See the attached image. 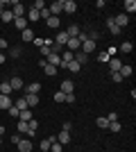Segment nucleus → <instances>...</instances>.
I'll list each match as a JSON object with an SVG mask.
<instances>
[{"mask_svg": "<svg viewBox=\"0 0 136 152\" xmlns=\"http://www.w3.org/2000/svg\"><path fill=\"white\" fill-rule=\"evenodd\" d=\"M71 129H73V125H71L68 121H66V123H64V132H71Z\"/></svg>", "mask_w": 136, "mask_h": 152, "instance_id": "obj_51", "label": "nucleus"}, {"mask_svg": "<svg viewBox=\"0 0 136 152\" xmlns=\"http://www.w3.org/2000/svg\"><path fill=\"white\" fill-rule=\"evenodd\" d=\"M34 9H36V12H39V9H43V7H48V5H45V2H43V0H36V2H34Z\"/></svg>", "mask_w": 136, "mask_h": 152, "instance_id": "obj_42", "label": "nucleus"}, {"mask_svg": "<svg viewBox=\"0 0 136 152\" xmlns=\"http://www.w3.org/2000/svg\"><path fill=\"white\" fill-rule=\"evenodd\" d=\"M0 143H2V136H0Z\"/></svg>", "mask_w": 136, "mask_h": 152, "instance_id": "obj_55", "label": "nucleus"}, {"mask_svg": "<svg viewBox=\"0 0 136 152\" xmlns=\"http://www.w3.org/2000/svg\"><path fill=\"white\" fill-rule=\"evenodd\" d=\"M18 132H20V134H27V123L18 121Z\"/></svg>", "mask_w": 136, "mask_h": 152, "instance_id": "obj_39", "label": "nucleus"}, {"mask_svg": "<svg viewBox=\"0 0 136 152\" xmlns=\"http://www.w3.org/2000/svg\"><path fill=\"white\" fill-rule=\"evenodd\" d=\"M79 50L84 52V55H91V52L95 50V41H91V39H89V41H84V43H82V48H79Z\"/></svg>", "mask_w": 136, "mask_h": 152, "instance_id": "obj_8", "label": "nucleus"}, {"mask_svg": "<svg viewBox=\"0 0 136 152\" xmlns=\"http://www.w3.org/2000/svg\"><path fill=\"white\" fill-rule=\"evenodd\" d=\"M23 98H25V102H27V107H30V109H32V107H36V104H39V95L25 93V95H23Z\"/></svg>", "mask_w": 136, "mask_h": 152, "instance_id": "obj_10", "label": "nucleus"}, {"mask_svg": "<svg viewBox=\"0 0 136 152\" xmlns=\"http://www.w3.org/2000/svg\"><path fill=\"white\" fill-rule=\"evenodd\" d=\"M16 145H18V152H32V148H34L30 139H20Z\"/></svg>", "mask_w": 136, "mask_h": 152, "instance_id": "obj_3", "label": "nucleus"}, {"mask_svg": "<svg viewBox=\"0 0 136 152\" xmlns=\"http://www.w3.org/2000/svg\"><path fill=\"white\" fill-rule=\"evenodd\" d=\"M45 61L50 64V66H55V68H59V66H61V57H59V55H55V52H52V55L45 59Z\"/></svg>", "mask_w": 136, "mask_h": 152, "instance_id": "obj_24", "label": "nucleus"}, {"mask_svg": "<svg viewBox=\"0 0 136 152\" xmlns=\"http://www.w3.org/2000/svg\"><path fill=\"white\" fill-rule=\"evenodd\" d=\"M109 55H107V52H100V55H97V61H104V64H107V61H109Z\"/></svg>", "mask_w": 136, "mask_h": 152, "instance_id": "obj_40", "label": "nucleus"}, {"mask_svg": "<svg viewBox=\"0 0 136 152\" xmlns=\"http://www.w3.org/2000/svg\"><path fill=\"white\" fill-rule=\"evenodd\" d=\"M27 23H30V20H32V23H36V20H41V16H39V12H36V9H34V7H30V9H27Z\"/></svg>", "mask_w": 136, "mask_h": 152, "instance_id": "obj_12", "label": "nucleus"}, {"mask_svg": "<svg viewBox=\"0 0 136 152\" xmlns=\"http://www.w3.org/2000/svg\"><path fill=\"white\" fill-rule=\"evenodd\" d=\"M55 102H66V93L57 91V93H55Z\"/></svg>", "mask_w": 136, "mask_h": 152, "instance_id": "obj_38", "label": "nucleus"}, {"mask_svg": "<svg viewBox=\"0 0 136 152\" xmlns=\"http://www.w3.org/2000/svg\"><path fill=\"white\" fill-rule=\"evenodd\" d=\"M41 55H43L45 59L50 57V55H52V50H50V45H41Z\"/></svg>", "mask_w": 136, "mask_h": 152, "instance_id": "obj_37", "label": "nucleus"}, {"mask_svg": "<svg viewBox=\"0 0 136 152\" xmlns=\"http://www.w3.org/2000/svg\"><path fill=\"white\" fill-rule=\"evenodd\" d=\"M2 12H5V9H2V7H0V16H2Z\"/></svg>", "mask_w": 136, "mask_h": 152, "instance_id": "obj_54", "label": "nucleus"}, {"mask_svg": "<svg viewBox=\"0 0 136 152\" xmlns=\"http://www.w3.org/2000/svg\"><path fill=\"white\" fill-rule=\"evenodd\" d=\"M0 20H2V23H14V14H12V9H5V12H2V16H0Z\"/></svg>", "mask_w": 136, "mask_h": 152, "instance_id": "obj_28", "label": "nucleus"}, {"mask_svg": "<svg viewBox=\"0 0 136 152\" xmlns=\"http://www.w3.org/2000/svg\"><path fill=\"white\" fill-rule=\"evenodd\" d=\"M95 7H97V9H104V7H107V2H104V0H97Z\"/></svg>", "mask_w": 136, "mask_h": 152, "instance_id": "obj_48", "label": "nucleus"}, {"mask_svg": "<svg viewBox=\"0 0 136 152\" xmlns=\"http://www.w3.org/2000/svg\"><path fill=\"white\" fill-rule=\"evenodd\" d=\"M57 141L61 143V145L71 143V132H64V129H61V132H59V136H57Z\"/></svg>", "mask_w": 136, "mask_h": 152, "instance_id": "obj_25", "label": "nucleus"}, {"mask_svg": "<svg viewBox=\"0 0 136 152\" xmlns=\"http://www.w3.org/2000/svg\"><path fill=\"white\" fill-rule=\"evenodd\" d=\"M107 129H109L111 134H118L123 127H120V123H118V121H113V123H109V127H107Z\"/></svg>", "mask_w": 136, "mask_h": 152, "instance_id": "obj_33", "label": "nucleus"}, {"mask_svg": "<svg viewBox=\"0 0 136 152\" xmlns=\"http://www.w3.org/2000/svg\"><path fill=\"white\" fill-rule=\"evenodd\" d=\"M120 75H123V80H127V77H132V73H134V68H132L129 64H123L120 66V70H118Z\"/></svg>", "mask_w": 136, "mask_h": 152, "instance_id": "obj_13", "label": "nucleus"}, {"mask_svg": "<svg viewBox=\"0 0 136 152\" xmlns=\"http://www.w3.org/2000/svg\"><path fill=\"white\" fill-rule=\"evenodd\" d=\"M73 61H77L79 66H84V64L89 61V55H84L82 50H77V52H75V57H73Z\"/></svg>", "mask_w": 136, "mask_h": 152, "instance_id": "obj_15", "label": "nucleus"}, {"mask_svg": "<svg viewBox=\"0 0 136 152\" xmlns=\"http://www.w3.org/2000/svg\"><path fill=\"white\" fill-rule=\"evenodd\" d=\"M113 23L123 30L125 25H129V16H127V14H118V16H113Z\"/></svg>", "mask_w": 136, "mask_h": 152, "instance_id": "obj_2", "label": "nucleus"}, {"mask_svg": "<svg viewBox=\"0 0 136 152\" xmlns=\"http://www.w3.org/2000/svg\"><path fill=\"white\" fill-rule=\"evenodd\" d=\"M14 9H12V14H14V18H23L25 16V7H23V2H14Z\"/></svg>", "mask_w": 136, "mask_h": 152, "instance_id": "obj_4", "label": "nucleus"}, {"mask_svg": "<svg viewBox=\"0 0 136 152\" xmlns=\"http://www.w3.org/2000/svg\"><path fill=\"white\" fill-rule=\"evenodd\" d=\"M52 141H55V136H48V139H43V141H41V150H43V152H50Z\"/></svg>", "mask_w": 136, "mask_h": 152, "instance_id": "obj_29", "label": "nucleus"}, {"mask_svg": "<svg viewBox=\"0 0 136 152\" xmlns=\"http://www.w3.org/2000/svg\"><path fill=\"white\" fill-rule=\"evenodd\" d=\"M48 12H50V16H59V14L64 12V0H55V2L48 7Z\"/></svg>", "mask_w": 136, "mask_h": 152, "instance_id": "obj_1", "label": "nucleus"}, {"mask_svg": "<svg viewBox=\"0 0 136 152\" xmlns=\"http://www.w3.org/2000/svg\"><path fill=\"white\" fill-rule=\"evenodd\" d=\"M64 32L68 34V39H77V37H79V32H82V30H79L77 25H68V27H66Z\"/></svg>", "mask_w": 136, "mask_h": 152, "instance_id": "obj_9", "label": "nucleus"}, {"mask_svg": "<svg viewBox=\"0 0 136 152\" xmlns=\"http://www.w3.org/2000/svg\"><path fill=\"white\" fill-rule=\"evenodd\" d=\"M45 23H48V27H59V25H61V23H59V16H50Z\"/></svg>", "mask_w": 136, "mask_h": 152, "instance_id": "obj_34", "label": "nucleus"}, {"mask_svg": "<svg viewBox=\"0 0 136 152\" xmlns=\"http://www.w3.org/2000/svg\"><path fill=\"white\" fill-rule=\"evenodd\" d=\"M104 52H107V55H109V57H116V52H118V48H116V45H111L109 50H104Z\"/></svg>", "mask_w": 136, "mask_h": 152, "instance_id": "obj_43", "label": "nucleus"}, {"mask_svg": "<svg viewBox=\"0 0 136 152\" xmlns=\"http://www.w3.org/2000/svg\"><path fill=\"white\" fill-rule=\"evenodd\" d=\"M107 121H109V123L118 121V114H116V111H111V114H107Z\"/></svg>", "mask_w": 136, "mask_h": 152, "instance_id": "obj_45", "label": "nucleus"}, {"mask_svg": "<svg viewBox=\"0 0 136 152\" xmlns=\"http://www.w3.org/2000/svg\"><path fill=\"white\" fill-rule=\"evenodd\" d=\"M20 37H23V41H25V43H32L34 39H36V37H34V32H32V27L23 30V32H20Z\"/></svg>", "mask_w": 136, "mask_h": 152, "instance_id": "obj_11", "label": "nucleus"}, {"mask_svg": "<svg viewBox=\"0 0 136 152\" xmlns=\"http://www.w3.org/2000/svg\"><path fill=\"white\" fill-rule=\"evenodd\" d=\"M66 68L71 70V73H79V70H82V66H79L77 61H71V64H68V66H66Z\"/></svg>", "mask_w": 136, "mask_h": 152, "instance_id": "obj_35", "label": "nucleus"}, {"mask_svg": "<svg viewBox=\"0 0 136 152\" xmlns=\"http://www.w3.org/2000/svg\"><path fill=\"white\" fill-rule=\"evenodd\" d=\"M2 134H5V127H2V125H0V136H2Z\"/></svg>", "mask_w": 136, "mask_h": 152, "instance_id": "obj_53", "label": "nucleus"}, {"mask_svg": "<svg viewBox=\"0 0 136 152\" xmlns=\"http://www.w3.org/2000/svg\"><path fill=\"white\" fill-rule=\"evenodd\" d=\"M75 100H77V98H75V93H68V95H66V102H75Z\"/></svg>", "mask_w": 136, "mask_h": 152, "instance_id": "obj_49", "label": "nucleus"}, {"mask_svg": "<svg viewBox=\"0 0 136 152\" xmlns=\"http://www.w3.org/2000/svg\"><path fill=\"white\" fill-rule=\"evenodd\" d=\"M79 48H82L79 39H68V41H66V50H71V52H77Z\"/></svg>", "mask_w": 136, "mask_h": 152, "instance_id": "obj_6", "label": "nucleus"}, {"mask_svg": "<svg viewBox=\"0 0 136 152\" xmlns=\"http://www.w3.org/2000/svg\"><path fill=\"white\" fill-rule=\"evenodd\" d=\"M79 43H84V41H89V34H86V32H79Z\"/></svg>", "mask_w": 136, "mask_h": 152, "instance_id": "obj_47", "label": "nucleus"}, {"mask_svg": "<svg viewBox=\"0 0 136 152\" xmlns=\"http://www.w3.org/2000/svg\"><path fill=\"white\" fill-rule=\"evenodd\" d=\"M7 111H9V116H16V118H18V114H20V111H18L16 107H14V104H12L9 109H7Z\"/></svg>", "mask_w": 136, "mask_h": 152, "instance_id": "obj_44", "label": "nucleus"}, {"mask_svg": "<svg viewBox=\"0 0 136 152\" xmlns=\"http://www.w3.org/2000/svg\"><path fill=\"white\" fill-rule=\"evenodd\" d=\"M18 121H23V123H30V121H34L32 109H25V111H20V114H18Z\"/></svg>", "mask_w": 136, "mask_h": 152, "instance_id": "obj_14", "label": "nucleus"}, {"mask_svg": "<svg viewBox=\"0 0 136 152\" xmlns=\"http://www.w3.org/2000/svg\"><path fill=\"white\" fill-rule=\"evenodd\" d=\"M111 80H113V82H123V75H120V73H111Z\"/></svg>", "mask_w": 136, "mask_h": 152, "instance_id": "obj_46", "label": "nucleus"}, {"mask_svg": "<svg viewBox=\"0 0 136 152\" xmlns=\"http://www.w3.org/2000/svg\"><path fill=\"white\" fill-rule=\"evenodd\" d=\"M107 25H109V32H111V34H113V37H118V34L123 32V30H120V27L116 25V23H113V16H111V18H107Z\"/></svg>", "mask_w": 136, "mask_h": 152, "instance_id": "obj_17", "label": "nucleus"}, {"mask_svg": "<svg viewBox=\"0 0 136 152\" xmlns=\"http://www.w3.org/2000/svg\"><path fill=\"white\" fill-rule=\"evenodd\" d=\"M64 12L66 14H75L77 12V2H75V0H64Z\"/></svg>", "mask_w": 136, "mask_h": 152, "instance_id": "obj_7", "label": "nucleus"}, {"mask_svg": "<svg viewBox=\"0 0 136 152\" xmlns=\"http://www.w3.org/2000/svg\"><path fill=\"white\" fill-rule=\"evenodd\" d=\"M32 43H34V45H39V48H41V45H43V39H41V37H36V39L32 41Z\"/></svg>", "mask_w": 136, "mask_h": 152, "instance_id": "obj_50", "label": "nucleus"}, {"mask_svg": "<svg viewBox=\"0 0 136 152\" xmlns=\"http://www.w3.org/2000/svg\"><path fill=\"white\" fill-rule=\"evenodd\" d=\"M14 107L18 109V111H25V109H30V107H27V102H25V98H16V102H14Z\"/></svg>", "mask_w": 136, "mask_h": 152, "instance_id": "obj_27", "label": "nucleus"}, {"mask_svg": "<svg viewBox=\"0 0 136 152\" xmlns=\"http://www.w3.org/2000/svg\"><path fill=\"white\" fill-rule=\"evenodd\" d=\"M132 50H134V43H132V41H127V43L120 45V52H123V55H129Z\"/></svg>", "mask_w": 136, "mask_h": 152, "instance_id": "obj_32", "label": "nucleus"}, {"mask_svg": "<svg viewBox=\"0 0 136 152\" xmlns=\"http://www.w3.org/2000/svg\"><path fill=\"white\" fill-rule=\"evenodd\" d=\"M12 25H14V27H18L20 32L30 27V25H27V18H25V16H23V18H14V23H12Z\"/></svg>", "mask_w": 136, "mask_h": 152, "instance_id": "obj_19", "label": "nucleus"}, {"mask_svg": "<svg viewBox=\"0 0 136 152\" xmlns=\"http://www.w3.org/2000/svg\"><path fill=\"white\" fill-rule=\"evenodd\" d=\"M109 68H111V73H118V70H120V66H123V61H120V59H116V57H111L109 61Z\"/></svg>", "mask_w": 136, "mask_h": 152, "instance_id": "obj_16", "label": "nucleus"}, {"mask_svg": "<svg viewBox=\"0 0 136 152\" xmlns=\"http://www.w3.org/2000/svg\"><path fill=\"white\" fill-rule=\"evenodd\" d=\"M59 91H61V93H66V95L73 93V91H75V82H73V80H64V82H61V89H59Z\"/></svg>", "mask_w": 136, "mask_h": 152, "instance_id": "obj_5", "label": "nucleus"}, {"mask_svg": "<svg viewBox=\"0 0 136 152\" xmlns=\"http://www.w3.org/2000/svg\"><path fill=\"white\" fill-rule=\"evenodd\" d=\"M9 84H12V91H20L23 89V80H20V77H12Z\"/></svg>", "mask_w": 136, "mask_h": 152, "instance_id": "obj_26", "label": "nucleus"}, {"mask_svg": "<svg viewBox=\"0 0 136 152\" xmlns=\"http://www.w3.org/2000/svg\"><path fill=\"white\" fill-rule=\"evenodd\" d=\"M12 93H14L12 84L7 82V80H5V82H0V95H12Z\"/></svg>", "mask_w": 136, "mask_h": 152, "instance_id": "obj_22", "label": "nucleus"}, {"mask_svg": "<svg viewBox=\"0 0 136 152\" xmlns=\"http://www.w3.org/2000/svg\"><path fill=\"white\" fill-rule=\"evenodd\" d=\"M57 70L59 68H55V66H50V64H45V66H43V73L48 77H55V75H57Z\"/></svg>", "mask_w": 136, "mask_h": 152, "instance_id": "obj_30", "label": "nucleus"}, {"mask_svg": "<svg viewBox=\"0 0 136 152\" xmlns=\"http://www.w3.org/2000/svg\"><path fill=\"white\" fill-rule=\"evenodd\" d=\"M39 91H41V84H39V82H32V84H27V86H25V93L39 95Z\"/></svg>", "mask_w": 136, "mask_h": 152, "instance_id": "obj_18", "label": "nucleus"}, {"mask_svg": "<svg viewBox=\"0 0 136 152\" xmlns=\"http://www.w3.org/2000/svg\"><path fill=\"white\" fill-rule=\"evenodd\" d=\"M95 125L100 127V129H107V127H109V121H107V116H100V118L95 121Z\"/></svg>", "mask_w": 136, "mask_h": 152, "instance_id": "obj_31", "label": "nucleus"}, {"mask_svg": "<svg viewBox=\"0 0 136 152\" xmlns=\"http://www.w3.org/2000/svg\"><path fill=\"white\" fill-rule=\"evenodd\" d=\"M125 12L123 14H127V16H129V14H134L136 12V2H134V0H125Z\"/></svg>", "mask_w": 136, "mask_h": 152, "instance_id": "obj_23", "label": "nucleus"}, {"mask_svg": "<svg viewBox=\"0 0 136 152\" xmlns=\"http://www.w3.org/2000/svg\"><path fill=\"white\" fill-rule=\"evenodd\" d=\"M7 61V57H5V52H0V64H5Z\"/></svg>", "mask_w": 136, "mask_h": 152, "instance_id": "obj_52", "label": "nucleus"}, {"mask_svg": "<svg viewBox=\"0 0 136 152\" xmlns=\"http://www.w3.org/2000/svg\"><path fill=\"white\" fill-rule=\"evenodd\" d=\"M66 41H68V34H66V32H59L57 37H55V43L61 45V48H66Z\"/></svg>", "mask_w": 136, "mask_h": 152, "instance_id": "obj_21", "label": "nucleus"}, {"mask_svg": "<svg viewBox=\"0 0 136 152\" xmlns=\"http://www.w3.org/2000/svg\"><path fill=\"white\" fill-rule=\"evenodd\" d=\"M61 150H64V145H61V143L55 139V141H52V145H50V152H61Z\"/></svg>", "mask_w": 136, "mask_h": 152, "instance_id": "obj_36", "label": "nucleus"}, {"mask_svg": "<svg viewBox=\"0 0 136 152\" xmlns=\"http://www.w3.org/2000/svg\"><path fill=\"white\" fill-rule=\"evenodd\" d=\"M12 104H14V100L9 98V95H0V109H5V111H7Z\"/></svg>", "mask_w": 136, "mask_h": 152, "instance_id": "obj_20", "label": "nucleus"}, {"mask_svg": "<svg viewBox=\"0 0 136 152\" xmlns=\"http://www.w3.org/2000/svg\"><path fill=\"white\" fill-rule=\"evenodd\" d=\"M9 57H20V48H9Z\"/></svg>", "mask_w": 136, "mask_h": 152, "instance_id": "obj_41", "label": "nucleus"}]
</instances>
